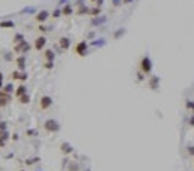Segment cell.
<instances>
[{
  "label": "cell",
  "mask_w": 194,
  "mask_h": 171,
  "mask_svg": "<svg viewBox=\"0 0 194 171\" xmlns=\"http://www.w3.org/2000/svg\"><path fill=\"white\" fill-rule=\"evenodd\" d=\"M139 67H140V72L144 73V74H149L151 70H152V61L148 55H144L140 60V64H139Z\"/></svg>",
  "instance_id": "obj_1"
},
{
  "label": "cell",
  "mask_w": 194,
  "mask_h": 171,
  "mask_svg": "<svg viewBox=\"0 0 194 171\" xmlns=\"http://www.w3.org/2000/svg\"><path fill=\"white\" fill-rule=\"evenodd\" d=\"M43 128L46 133H57V131H60V124L55 119H46L43 124Z\"/></svg>",
  "instance_id": "obj_2"
},
{
  "label": "cell",
  "mask_w": 194,
  "mask_h": 171,
  "mask_svg": "<svg viewBox=\"0 0 194 171\" xmlns=\"http://www.w3.org/2000/svg\"><path fill=\"white\" fill-rule=\"evenodd\" d=\"M75 52H76L79 57H85L87 52H88V43H87L85 40H81L79 43L75 46Z\"/></svg>",
  "instance_id": "obj_3"
},
{
  "label": "cell",
  "mask_w": 194,
  "mask_h": 171,
  "mask_svg": "<svg viewBox=\"0 0 194 171\" xmlns=\"http://www.w3.org/2000/svg\"><path fill=\"white\" fill-rule=\"evenodd\" d=\"M14 51L17 52V54H22V55H24L25 52H29V51H30V45H29L27 40H22V42H20V43L15 45Z\"/></svg>",
  "instance_id": "obj_4"
},
{
  "label": "cell",
  "mask_w": 194,
  "mask_h": 171,
  "mask_svg": "<svg viewBox=\"0 0 194 171\" xmlns=\"http://www.w3.org/2000/svg\"><path fill=\"white\" fill-rule=\"evenodd\" d=\"M53 103H54V100L49 95H43V97H41V101H39V107L42 110H46V109H49L53 106Z\"/></svg>",
  "instance_id": "obj_5"
},
{
  "label": "cell",
  "mask_w": 194,
  "mask_h": 171,
  "mask_svg": "<svg viewBox=\"0 0 194 171\" xmlns=\"http://www.w3.org/2000/svg\"><path fill=\"white\" fill-rule=\"evenodd\" d=\"M45 45H46V37L45 36H39L34 40V49L36 51H42Z\"/></svg>",
  "instance_id": "obj_6"
},
{
  "label": "cell",
  "mask_w": 194,
  "mask_h": 171,
  "mask_svg": "<svg viewBox=\"0 0 194 171\" xmlns=\"http://www.w3.org/2000/svg\"><path fill=\"white\" fill-rule=\"evenodd\" d=\"M12 79H14V81L25 82L29 79V76H27V73H24V72H14V73H12Z\"/></svg>",
  "instance_id": "obj_7"
},
{
  "label": "cell",
  "mask_w": 194,
  "mask_h": 171,
  "mask_svg": "<svg viewBox=\"0 0 194 171\" xmlns=\"http://www.w3.org/2000/svg\"><path fill=\"white\" fill-rule=\"evenodd\" d=\"M48 17H49V12L48 10H41V12H37V15L34 18H36L37 22H45L48 19Z\"/></svg>",
  "instance_id": "obj_8"
},
{
  "label": "cell",
  "mask_w": 194,
  "mask_h": 171,
  "mask_svg": "<svg viewBox=\"0 0 194 171\" xmlns=\"http://www.w3.org/2000/svg\"><path fill=\"white\" fill-rule=\"evenodd\" d=\"M58 43H60V48H61L63 51H67V49L70 48V39H69V37H60Z\"/></svg>",
  "instance_id": "obj_9"
},
{
  "label": "cell",
  "mask_w": 194,
  "mask_h": 171,
  "mask_svg": "<svg viewBox=\"0 0 194 171\" xmlns=\"http://www.w3.org/2000/svg\"><path fill=\"white\" fill-rule=\"evenodd\" d=\"M158 85H160V77L158 76H151V79H149V88L157 89Z\"/></svg>",
  "instance_id": "obj_10"
},
{
  "label": "cell",
  "mask_w": 194,
  "mask_h": 171,
  "mask_svg": "<svg viewBox=\"0 0 194 171\" xmlns=\"http://www.w3.org/2000/svg\"><path fill=\"white\" fill-rule=\"evenodd\" d=\"M9 100H11V95L6 94L5 91H0V103H2V107L6 106V104L9 103Z\"/></svg>",
  "instance_id": "obj_11"
},
{
  "label": "cell",
  "mask_w": 194,
  "mask_h": 171,
  "mask_svg": "<svg viewBox=\"0 0 194 171\" xmlns=\"http://www.w3.org/2000/svg\"><path fill=\"white\" fill-rule=\"evenodd\" d=\"M24 94H27V86H25V85H20V86L15 89V97L20 98V97H22Z\"/></svg>",
  "instance_id": "obj_12"
},
{
  "label": "cell",
  "mask_w": 194,
  "mask_h": 171,
  "mask_svg": "<svg viewBox=\"0 0 194 171\" xmlns=\"http://www.w3.org/2000/svg\"><path fill=\"white\" fill-rule=\"evenodd\" d=\"M43 57H45L46 61H54V58H55V52H54L53 49H46V51L43 52Z\"/></svg>",
  "instance_id": "obj_13"
},
{
  "label": "cell",
  "mask_w": 194,
  "mask_h": 171,
  "mask_svg": "<svg viewBox=\"0 0 194 171\" xmlns=\"http://www.w3.org/2000/svg\"><path fill=\"white\" fill-rule=\"evenodd\" d=\"M17 65H18V69L21 72H24V69H25V57L24 55H20L17 58Z\"/></svg>",
  "instance_id": "obj_14"
},
{
  "label": "cell",
  "mask_w": 194,
  "mask_h": 171,
  "mask_svg": "<svg viewBox=\"0 0 194 171\" xmlns=\"http://www.w3.org/2000/svg\"><path fill=\"white\" fill-rule=\"evenodd\" d=\"M61 14H63L64 17H70V15L73 14L72 6H70V5H64V6H63V9H61Z\"/></svg>",
  "instance_id": "obj_15"
},
{
  "label": "cell",
  "mask_w": 194,
  "mask_h": 171,
  "mask_svg": "<svg viewBox=\"0 0 194 171\" xmlns=\"http://www.w3.org/2000/svg\"><path fill=\"white\" fill-rule=\"evenodd\" d=\"M61 152H63V153H66V155H69V153L73 152V147L70 146L69 143H63V144H61Z\"/></svg>",
  "instance_id": "obj_16"
},
{
  "label": "cell",
  "mask_w": 194,
  "mask_h": 171,
  "mask_svg": "<svg viewBox=\"0 0 194 171\" xmlns=\"http://www.w3.org/2000/svg\"><path fill=\"white\" fill-rule=\"evenodd\" d=\"M15 22L14 21H2L0 22V28H14Z\"/></svg>",
  "instance_id": "obj_17"
},
{
  "label": "cell",
  "mask_w": 194,
  "mask_h": 171,
  "mask_svg": "<svg viewBox=\"0 0 194 171\" xmlns=\"http://www.w3.org/2000/svg\"><path fill=\"white\" fill-rule=\"evenodd\" d=\"M84 14H90V9L84 5H81V8L78 9V15H84Z\"/></svg>",
  "instance_id": "obj_18"
},
{
  "label": "cell",
  "mask_w": 194,
  "mask_h": 171,
  "mask_svg": "<svg viewBox=\"0 0 194 171\" xmlns=\"http://www.w3.org/2000/svg\"><path fill=\"white\" fill-rule=\"evenodd\" d=\"M90 15H91L93 18L99 17V15H100V8L97 6V8H94V9H90Z\"/></svg>",
  "instance_id": "obj_19"
},
{
  "label": "cell",
  "mask_w": 194,
  "mask_h": 171,
  "mask_svg": "<svg viewBox=\"0 0 194 171\" xmlns=\"http://www.w3.org/2000/svg\"><path fill=\"white\" fill-rule=\"evenodd\" d=\"M29 101H30V95L29 94H24L22 97H20V103L21 104H27Z\"/></svg>",
  "instance_id": "obj_20"
},
{
  "label": "cell",
  "mask_w": 194,
  "mask_h": 171,
  "mask_svg": "<svg viewBox=\"0 0 194 171\" xmlns=\"http://www.w3.org/2000/svg\"><path fill=\"white\" fill-rule=\"evenodd\" d=\"M22 40H24V36H22L21 33H17V34H15V37H14L15 45H17V43H20V42H22Z\"/></svg>",
  "instance_id": "obj_21"
},
{
  "label": "cell",
  "mask_w": 194,
  "mask_h": 171,
  "mask_svg": "<svg viewBox=\"0 0 194 171\" xmlns=\"http://www.w3.org/2000/svg\"><path fill=\"white\" fill-rule=\"evenodd\" d=\"M39 161H41V158H32V159H27V161H25V164H27V165H33V164H36V162H39Z\"/></svg>",
  "instance_id": "obj_22"
},
{
  "label": "cell",
  "mask_w": 194,
  "mask_h": 171,
  "mask_svg": "<svg viewBox=\"0 0 194 171\" xmlns=\"http://www.w3.org/2000/svg\"><path fill=\"white\" fill-rule=\"evenodd\" d=\"M0 138H2V140H8L9 138V133H8V131L5 129V131H0Z\"/></svg>",
  "instance_id": "obj_23"
},
{
  "label": "cell",
  "mask_w": 194,
  "mask_h": 171,
  "mask_svg": "<svg viewBox=\"0 0 194 171\" xmlns=\"http://www.w3.org/2000/svg\"><path fill=\"white\" fill-rule=\"evenodd\" d=\"M3 91H5V92L6 94H9V92H12V91H14V85H12V83H8L5 88H3Z\"/></svg>",
  "instance_id": "obj_24"
},
{
  "label": "cell",
  "mask_w": 194,
  "mask_h": 171,
  "mask_svg": "<svg viewBox=\"0 0 194 171\" xmlns=\"http://www.w3.org/2000/svg\"><path fill=\"white\" fill-rule=\"evenodd\" d=\"M185 106H187V109H190L193 113H194V101H191V100H188L187 103H185Z\"/></svg>",
  "instance_id": "obj_25"
},
{
  "label": "cell",
  "mask_w": 194,
  "mask_h": 171,
  "mask_svg": "<svg viewBox=\"0 0 194 171\" xmlns=\"http://www.w3.org/2000/svg\"><path fill=\"white\" fill-rule=\"evenodd\" d=\"M105 21H106V18H97V17H96V18H93V21H91V22H93L94 25H97V24L105 22Z\"/></svg>",
  "instance_id": "obj_26"
},
{
  "label": "cell",
  "mask_w": 194,
  "mask_h": 171,
  "mask_svg": "<svg viewBox=\"0 0 194 171\" xmlns=\"http://www.w3.org/2000/svg\"><path fill=\"white\" fill-rule=\"evenodd\" d=\"M45 69H46V70L54 69V61H46V63H45Z\"/></svg>",
  "instance_id": "obj_27"
},
{
  "label": "cell",
  "mask_w": 194,
  "mask_h": 171,
  "mask_svg": "<svg viewBox=\"0 0 194 171\" xmlns=\"http://www.w3.org/2000/svg\"><path fill=\"white\" fill-rule=\"evenodd\" d=\"M78 170H79V167H78V164L72 162V164H70V167H69V171H78Z\"/></svg>",
  "instance_id": "obj_28"
},
{
  "label": "cell",
  "mask_w": 194,
  "mask_h": 171,
  "mask_svg": "<svg viewBox=\"0 0 194 171\" xmlns=\"http://www.w3.org/2000/svg\"><path fill=\"white\" fill-rule=\"evenodd\" d=\"M124 33H125V30H124V28H121L120 31H116V33L113 34V37H115V39H118V37H120L121 34H124Z\"/></svg>",
  "instance_id": "obj_29"
},
{
  "label": "cell",
  "mask_w": 194,
  "mask_h": 171,
  "mask_svg": "<svg viewBox=\"0 0 194 171\" xmlns=\"http://www.w3.org/2000/svg\"><path fill=\"white\" fill-rule=\"evenodd\" d=\"M60 15H61V10H60V9H55V10L53 12V17H54V18H58Z\"/></svg>",
  "instance_id": "obj_30"
},
{
  "label": "cell",
  "mask_w": 194,
  "mask_h": 171,
  "mask_svg": "<svg viewBox=\"0 0 194 171\" xmlns=\"http://www.w3.org/2000/svg\"><path fill=\"white\" fill-rule=\"evenodd\" d=\"M37 30H39V31H42V33H45V31H48L49 28H48V27H45V25H39Z\"/></svg>",
  "instance_id": "obj_31"
},
{
  "label": "cell",
  "mask_w": 194,
  "mask_h": 171,
  "mask_svg": "<svg viewBox=\"0 0 194 171\" xmlns=\"http://www.w3.org/2000/svg\"><path fill=\"white\" fill-rule=\"evenodd\" d=\"M36 134H37V131H36V129H27V136L32 137V136H36Z\"/></svg>",
  "instance_id": "obj_32"
},
{
  "label": "cell",
  "mask_w": 194,
  "mask_h": 171,
  "mask_svg": "<svg viewBox=\"0 0 194 171\" xmlns=\"http://www.w3.org/2000/svg\"><path fill=\"white\" fill-rule=\"evenodd\" d=\"M3 89V73L0 72V91Z\"/></svg>",
  "instance_id": "obj_33"
},
{
  "label": "cell",
  "mask_w": 194,
  "mask_h": 171,
  "mask_svg": "<svg viewBox=\"0 0 194 171\" xmlns=\"http://www.w3.org/2000/svg\"><path fill=\"white\" fill-rule=\"evenodd\" d=\"M8 128V125H6V122H0V131H5Z\"/></svg>",
  "instance_id": "obj_34"
},
{
  "label": "cell",
  "mask_w": 194,
  "mask_h": 171,
  "mask_svg": "<svg viewBox=\"0 0 194 171\" xmlns=\"http://www.w3.org/2000/svg\"><path fill=\"white\" fill-rule=\"evenodd\" d=\"M188 124H190L191 127H194V113H193V116H191L190 119H188Z\"/></svg>",
  "instance_id": "obj_35"
},
{
  "label": "cell",
  "mask_w": 194,
  "mask_h": 171,
  "mask_svg": "<svg viewBox=\"0 0 194 171\" xmlns=\"http://www.w3.org/2000/svg\"><path fill=\"white\" fill-rule=\"evenodd\" d=\"M188 153H190V155H194V146H190V147H188Z\"/></svg>",
  "instance_id": "obj_36"
},
{
  "label": "cell",
  "mask_w": 194,
  "mask_h": 171,
  "mask_svg": "<svg viewBox=\"0 0 194 171\" xmlns=\"http://www.w3.org/2000/svg\"><path fill=\"white\" fill-rule=\"evenodd\" d=\"M137 79H139V81H144V73H137Z\"/></svg>",
  "instance_id": "obj_37"
},
{
  "label": "cell",
  "mask_w": 194,
  "mask_h": 171,
  "mask_svg": "<svg viewBox=\"0 0 194 171\" xmlns=\"http://www.w3.org/2000/svg\"><path fill=\"white\" fill-rule=\"evenodd\" d=\"M5 143H6L5 140H2V138H0V147H5Z\"/></svg>",
  "instance_id": "obj_38"
},
{
  "label": "cell",
  "mask_w": 194,
  "mask_h": 171,
  "mask_svg": "<svg viewBox=\"0 0 194 171\" xmlns=\"http://www.w3.org/2000/svg\"><path fill=\"white\" fill-rule=\"evenodd\" d=\"M96 3H97V6L100 8V6H102V3H103V0H96Z\"/></svg>",
  "instance_id": "obj_39"
},
{
  "label": "cell",
  "mask_w": 194,
  "mask_h": 171,
  "mask_svg": "<svg viewBox=\"0 0 194 171\" xmlns=\"http://www.w3.org/2000/svg\"><path fill=\"white\" fill-rule=\"evenodd\" d=\"M132 2V0H124V3H130Z\"/></svg>",
  "instance_id": "obj_40"
},
{
  "label": "cell",
  "mask_w": 194,
  "mask_h": 171,
  "mask_svg": "<svg viewBox=\"0 0 194 171\" xmlns=\"http://www.w3.org/2000/svg\"><path fill=\"white\" fill-rule=\"evenodd\" d=\"M0 107H2V103H0Z\"/></svg>",
  "instance_id": "obj_41"
},
{
  "label": "cell",
  "mask_w": 194,
  "mask_h": 171,
  "mask_svg": "<svg viewBox=\"0 0 194 171\" xmlns=\"http://www.w3.org/2000/svg\"><path fill=\"white\" fill-rule=\"evenodd\" d=\"M91 2H96V0H91Z\"/></svg>",
  "instance_id": "obj_42"
},
{
  "label": "cell",
  "mask_w": 194,
  "mask_h": 171,
  "mask_svg": "<svg viewBox=\"0 0 194 171\" xmlns=\"http://www.w3.org/2000/svg\"><path fill=\"white\" fill-rule=\"evenodd\" d=\"M21 171H24V170H21Z\"/></svg>",
  "instance_id": "obj_43"
}]
</instances>
